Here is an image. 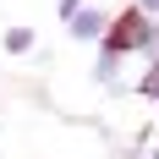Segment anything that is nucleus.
I'll return each instance as SVG.
<instances>
[{"label":"nucleus","mask_w":159,"mask_h":159,"mask_svg":"<svg viewBox=\"0 0 159 159\" xmlns=\"http://www.w3.org/2000/svg\"><path fill=\"white\" fill-rule=\"evenodd\" d=\"M154 49H159V22L143 16L137 6H126L121 16H110V28L99 39V55H115V61H126V55H148L154 61Z\"/></svg>","instance_id":"nucleus-1"},{"label":"nucleus","mask_w":159,"mask_h":159,"mask_svg":"<svg viewBox=\"0 0 159 159\" xmlns=\"http://www.w3.org/2000/svg\"><path fill=\"white\" fill-rule=\"evenodd\" d=\"M66 28H71V39H82V44H93V39H104V28H110V16L93 11V6H82L77 16H66Z\"/></svg>","instance_id":"nucleus-2"},{"label":"nucleus","mask_w":159,"mask_h":159,"mask_svg":"<svg viewBox=\"0 0 159 159\" xmlns=\"http://www.w3.org/2000/svg\"><path fill=\"white\" fill-rule=\"evenodd\" d=\"M115 77H121V61H115V55H99V61H93V82H99V88H110V93H115V88H121V82H115Z\"/></svg>","instance_id":"nucleus-3"},{"label":"nucleus","mask_w":159,"mask_h":159,"mask_svg":"<svg viewBox=\"0 0 159 159\" xmlns=\"http://www.w3.org/2000/svg\"><path fill=\"white\" fill-rule=\"evenodd\" d=\"M6 49L11 55H28L33 49V28H6Z\"/></svg>","instance_id":"nucleus-4"},{"label":"nucleus","mask_w":159,"mask_h":159,"mask_svg":"<svg viewBox=\"0 0 159 159\" xmlns=\"http://www.w3.org/2000/svg\"><path fill=\"white\" fill-rule=\"evenodd\" d=\"M137 11H143V16H154V22H159V0H137Z\"/></svg>","instance_id":"nucleus-5"},{"label":"nucleus","mask_w":159,"mask_h":159,"mask_svg":"<svg viewBox=\"0 0 159 159\" xmlns=\"http://www.w3.org/2000/svg\"><path fill=\"white\" fill-rule=\"evenodd\" d=\"M82 11V0H61V16H77Z\"/></svg>","instance_id":"nucleus-6"},{"label":"nucleus","mask_w":159,"mask_h":159,"mask_svg":"<svg viewBox=\"0 0 159 159\" xmlns=\"http://www.w3.org/2000/svg\"><path fill=\"white\" fill-rule=\"evenodd\" d=\"M148 159H159V143H154V148H148Z\"/></svg>","instance_id":"nucleus-7"}]
</instances>
